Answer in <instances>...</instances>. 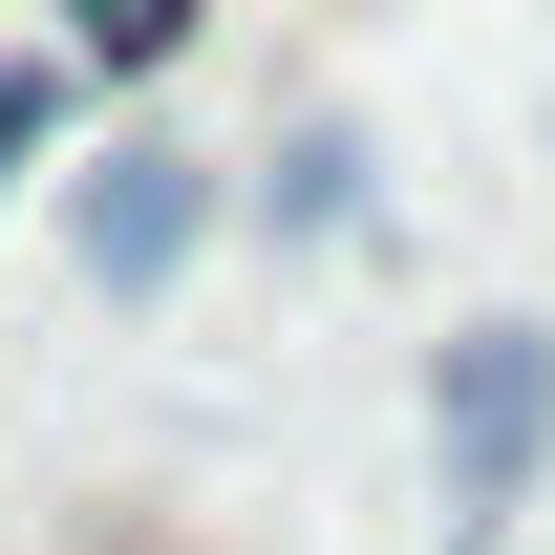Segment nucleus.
<instances>
[{
	"label": "nucleus",
	"instance_id": "obj_1",
	"mask_svg": "<svg viewBox=\"0 0 555 555\" xmlns=\"http://www.w3.org/2000/svg\"><path fill=\"white\" fill-rule=\"evenodd\" d=\"M427 449H449V555H491L555 470V321H449L427 343Z\"/></svg>",
	"mask_w": 555,
	"mask_h": 555
},
{
	"label": "nucleus",
	"instance_id": "obj_2",
	"mask_svg": "<svg viewBox=\"0 0 555 555\" xmlns=\"http://www.w3.org/2000/svg\"><path fill=\"white\" fill-rule=\"evenodd\" d=\"M43 214H65V278H86V299H171V278L214 257V214H235V193H214L193 129H107Z\"/></svg>",
	"mask_w": 555,
	"mask_h": 555
},
{
	"label": "nucleus",
	"instance_id": "obj_3",
	"mask_svg": "<svg viewBox=\"0 0 555 555\" xmlns=\"http://www.w3.org/2000/svg\"><path fill=\"white\" fill-rule=\"evenodd\" d=\"M65 129H86V65L65 43H0V214H22V171H43Z\"/></svg>",
	"mask_w": 555,
	"mask_h": 555
},
{
	"label": "nucleus",
	"instance_id": "obj_4",
	"mask_svg": "<svg viewBox=\"0 0 555 555\" xmlns=\"http://www.w3.org/2000/svg\"><path fill=\"white\" fill-rule=\"evenodd\" d=\"M171 43H193V0H65V65L86 86H150Z\"/></svg>",
	"mask_w": 555,
	"mask_h": 555
},
{
	"label": "nucleus",
	"instance_id": "obj_5",
	"mask_svg": "<svg viewBox=\"0 0 555 555\" xmlns=\"http://www.w3.org/2000/svg\"><path fill=\"white\" fill-rule=\"evenodd\" d=\"M343 193H363V150H343V129H299V150H278V193H257V214H278V235H321Z\"/></svg>",
	"mask_w": 555,
	"mask_h": 555
}]
</instances>
